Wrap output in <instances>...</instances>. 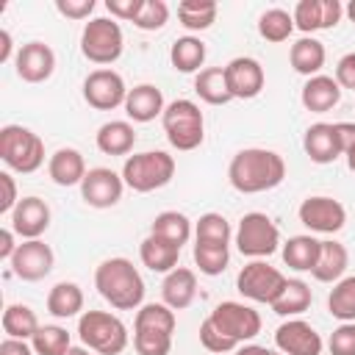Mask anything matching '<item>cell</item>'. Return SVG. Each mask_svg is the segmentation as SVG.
Listing matches in <instances>:
<instances>
[{"label": "cell", "mask_w": 355, "mask_h": 355, "mask_svg": "<svg viewBox=\"0 0 355 355\" xmlns=\"http://www.w3.org/2000/svg\"><path fill=\"white\" fill-rule=\"evenodd\" d=\"M14 239H17V233H14L11 227H3V230H0V261H6V263L14 258V252H17V247H19Z\"/></svg>", "instance_id": "f5cc1de1"}, {"label": "cell", "mask_w": 355, "mask_h": 355, "mask_svg": "<svg viewBox=\"0 0 355 355\" xmlns=\"http://www.w3.org/2000/svg\"><path fill=\"white\" fill-rule=\"evenodd\" d=\"M11 266V275H17L19 280L25 283H39L44 280L53 266H55V252L50 244H44L42 239H31V241H22L14 252V258L8 261Z\"/></svg>", "instance_id": "5bb4252c"}, {"label": "cell", "mask_w": 355, "mask_h": 355, "mask_svg": "<svg viewBox=\"0 0 355 355\" xmlns=\"http://www.w3.org/2000/svg\"><path fill=\"white\" fill-rule=\"evenodd\" d=\"M200 344L208 349V352H216V355H225V352H236L239 344L233 338H227L208 316L200 322Z\"/></svg>", "instance_id": "ee69618b"}, {"label": "cell", "mask_w": 355, "mask_h": 355, "mask_svg": "<svg viewBox=\"0 0 355 355\" xmlns=\"http://www.w3.org/2000/svg\"><path fill=\"white\" fill-rule=\"evenodd\" d=\"M139 258L141 263L150 269V272H158V275H169L175 266H178V258H180V247L158 239V236H147L141 239L139 244Z\"/></svg>", "instance_id": "f1b7e54d"}, {"label": "cell", "mask_w": 355, "mask_h": 355, "mask_svg": "<svg viewBox=\"0 0 355 355\" xmlns=\"http://www.w3.org/2000/svg\"><path fill=\"white\" fill-rule=\"evenodd\" d=\"M344 158H347V166H349V172H355V144L344 153Z\"/></svg>", "instance_id": "680465c9"}, {"label": "cell", "mask_w": 355, "mask_h": 355, "mask_svg": "<svg viewBox=\"0 0 355 355\" xmlns=\"http://www.w3.org/2000/svg\"><path fill=\"white\" fill-rule=\"evenodd\" d=\"M286 283H288V277L266 261H247L241 266V272L236 275L239 294L244 300L261 302V305H272L280 297V291L286 288Z\"/></svg>", "instance_id": "30bf717a"}, {"label": "cell", "mask_w": 355, "mask_h": 355, "mask_svg": "<svg viewBox=\"0 0 355 355\" xmlns=\"http://www.w3.org/2000/svg\"><path fill=\"white\" fill-rule=\"evenodd\" d=\"M311 302H313L311 286H308L305 280H300V277H288L286 288L280 291V297H277L269 308H272L277 316H283V319H297L300 313H305V311L311 308Z\"/></svg>", "instance_id": "1f68e13d"}, {"label": "cell", "mask_w": 355, "mask_h": 355, "mask_svg": "<svg viewBox=\"0 0 355 355\" xmlns=\"http://www.w3.org/2000/svg\"><path fill=\"white\" fill-rule=\"evenodd\" d=\"M236 355H283V352H277V349H269V347H261V344H241L239 349H236Z\"/></svg>", "instance_id": "9f6ffc18"}, {"label": "cell", "mask_w": 355, "mask_h": 355, "mask_svg": "<svg viewBox=\"0 0 355 355\" xmlns=\"http://www.w3.org/2000/svg\"><path fill=\"white\" fill-rule=\"evenodd\" d=\"M219 6L214 0H183L178 3V19L186 31H208L216 22Z\"/></svg>", "instance_id": "8d00e7d4"}, {"label": "cell", "mask_w": 355, "mask_h": 355, "mask_svg": "<svg viewBox=\"0 0 355 355\" xmlns=\"http://www.w3.org/2000/svg\"><path fill=\"white\" fill-rule=\"evenodd\" d=\"M205 55H208V50H205V42L200 36H180L169 47V64L186 75H191V72L197 75L200 69H205L202 67Z\"/></svg>", "instance_id": "4dcf8cb0"}, {"label": "cell", "mask_w": 355, "mask_h": 355, "mask_svg": "<svg viewBox=\"0 0 355 355\" xmlns=\"http://www.w3.org/2000/svg\"><path fill=\"white\" fill-rule=\"evenodd\" d=\"M319 247H322L319 239H313L311 233H300V236H291L288 241L280 244V255H283V263L288 269H294V272H311L316 266Z\"/></svg>", "instance_id": "83f0119b"}, {"label": "cell", "mask_w": 355, "mask_h": 355, "mask_svg": "<svg viewBox=\"0 0 355 355\" xmlns=\"http://www.w3.org/2000/svg\"><path fill=\"white\" fill-rule=\"evenodd\" d=\"M0 158L11 172L33 175L44 164V141L31 128L3 125L0 128Z\"/></svg>", "instance_id": "52a82bcc"}, {"label": "cell", "mask_w": 355, "mask_h": 355, "mask_svg": "<svg viewBox=\"0 0 355 355\" xmlns=\"http://www.w3.org/2000/svg\"><path fill=\"white\" fill-rule=\"evenodd\" d=\"M230 239H233V227L216 211H208L194 222V241L200 244H230Z\"/></svg>", "instance_id": "f35d334b"}, {"label": "cell", "mask_w": 355, "mask_h": 355, "mask_svg": "<svg viewBox=\"0 0 355 355\" xmlns=\"http://www.w3.org/2000/svg\"><path fill=\"white\" fill-rule=\"evenodd\" d=\"M94 6V0H55V11L67 19H89Z\"/></svg>", "instance_id": "bcb514c9"}, {"label": "cell", "mask_w": 355, "mask_h": 355, "mask_svg": "<svg viewBox=\"0 0 355 355\" xmlns=\"http://www.w3.org/2000/svg\"><path fill=\"white\" fill-rule=\"evenodd\" d=\"M166 22H169V6L164 0H144L139 14H136V19H133V25L139 31H147V33L161 31Z\"/></svg>", "instance_id": "b9f144b4"}, {"label": "cell", "mask_w": 355, "mask_h": 355, "mask_svg": "<svg viewBox=\"0 0 355 355\" xmlns=\"http://www.w3.org/2000/svg\"><path fill=\"white\" fill-rule=\"evenodd\" d=\"M0 355H36L33 352V347L28 344V341H22V338H3L0 341Z\"/></svg>", "instance_id": "816d5d0a"}, {"label": "cell", "mask_w": 355, "mask_h": 355, "mask_svg": "<svg viewBox=\"0 0 355 355\" xmlns=\"http://www.w3.org/2000/svg\"><path fill=\"white\" fill-rule=\"evenodd\" d=\"M258 33H261V39L280 44L294 33V17L286 8H266L258 17Z\"/></svg>", "instance_id": "74e56055"}, {"label": "cell", "mask_w": 355, "mask_h": 355, "mask_svg": "<svg viewBox=\"0 0 355 355\" xmlns=\"http://www.w3.org/2000/svg\"><path fill=\"white\" fill-rule=\"evenodd\" d=\"M125 114L130 122H153L155 116L164 114L166 103H164V92L155 86V83H139L133 89H128V97H125Z\"/></svg>", "instance_id": "7402d4cb"}, {"label": "cell", "mask_w": 355, "mask_h": 355, "mask_svg": "<svg viewBox=\"0 0 355 355\" xmlns=\"http://www.w3.org/2000/svg\"><path fill=\"white\" fill-rule=\"evenodd\" d=\"M14 72L25 83H44L55 72V53L44 42H28L17 50Z\"/></svg>", "instance_id": "ac0fdd59"}, {"label": "cell", "mask_w": 355, "mask_h": 355, "mask_svg": "<svg viewBox=\"0 0 355 355\" xmlns=\"http://www.w3.org/2000/svg\"><path fill=\"white\" fill-rule=\"evenodd\" d=\"M31 347L36 355H64L72 347V338L61 324H42L31 338Z\"/></svg>", "instance_id": "60d3db41"}, {"label": "cell", "mask_w": 355, "mask_h": 355, "mask_svg": "<svg viewBox=\"0 0 355 355\" xmlns=\"http://www.w3.org/2000/svg\"><path fill=\"white\" fill-rule=\"evenodd\" d=\"M302 150L319 166H327L336 158H341L344 150H341V141H338L336 122H313V125H308V130L302 136Z\"/></svg>", "instance_id": "ffe728a7"}, {"label": "cell", "mask_w": 355, "mask_h": 355, "mask_svg": "<svg viewBox=\"0 0 355 355\" xmlns=\"http://www.w3.org/2000/svg\"><path fill=\"white\" fill-rule=\"evenodd\" d=\"M341 17H344V6L338 0H322V28L324 31L336 28L341 22Z\"/></svg>", "instance_id": "f907efd6"}, {"label": "cell", "mask_w": 355, "mask_h": 355, "mask_svg": "<svg viewBox=\"0 0 355 355\" xmlns=\"http://www.w3.org/2000/svg\"><path fill=\"white\" fill-rule=\"evenodd\" d=\"M233 239H236V250L250 261H263V258H269L280 250V230L261 211L244 214L239 219V227H236Z\"/></svg>", "instance_id": "9c48e42d"}, {"label": "cell", "mask_w": 355, "mask_h": 355, "mask_svg": "<svg viewBox=\"0 0 355 355\" xmlns=\"http://www.w3.org/2000/svg\"><path fill=\"white\" fill-rule=\"evenodd\" d=\"M86 172H89L86 169V161H83L80 150H75V147H58L47 158V175H50V180L55 186H64V189L80 186L83 178H86Z\"/></svg>", "instance_id": "603a6c76"}, {"label": "cell", "mask_w": 355, "mask_h": 355, "mask_svg": "<svg viewBox=\"0 0 355 355\" xmlns=\"http://www.w3.org/2000/svg\"><path fill=\"white\" fill-rule=\"evenodd\" d=\"M294 17V28L302 31L305 36H313L316 31H324L322 28V0H300L291 11Z\"/></svg>", "instance_id": "7bdbcfd3"}, {"label": "cell", "mask_w": 355, "mask_h": 355, "mask_svg": "<svg viewBox=\"0 0 355 355\" xmlns=\"http://www.w3.org/2000/svg\"><path fill=\"white\" fill-rule=\"evenodd\" d=\"M227 180L239 194L272 191L286 180V161L266 147H244L227 164Z\"/></svg>", "instance_id": "6da1fadb"}, {"label": "cell", "mask_w": 355, "mask_h": 355, "mask_svg": "<svg viewBox=\"0 0 355 355\" xmlns=\"http://www.w3.org/2000/svg\"><path fill=\"white\" fill-rule=\"evenodd\" d=\"M17 58V53H14V39H11V33L3 28L0 31V64H8V61H14Z\"/></svg>", "instance_id": "11a10c76"}, {"label": "cell", "mask_w": 355, "mask_h": 355, "mask_svg": "<svg viewBox=\"0 0 355 355\" xmlns=\"http://www.w3.org/2000/svg\"><path fill=\"white\" fill-rule=\"evenodd\" d=\"M78 338L97 355H122L130 344L128 324L111 311H83L78 316Z\"/></svg>", "instance_id": "277c9868"}, {"label": "cell", "mask_w": 355, "mask_h": 355, "mask_svg": "<svg viewBox=\"0 0 355 355\" xmlns=\"http://www.w3.org/2000/svg\"><path fill=\"white\" fill-rule=\"evenodd\" d=\"M194 92L208 105H227L233 100L225 78V67H205L194 75Z\"/></svg>", "instance_id": "d6a6232c"}, {"label": "cell", "mask_w": 355, "mask_h": 355, "mask_svg": "<svg viewBox=\"0 0 355 355\" xmlns=\"http://www.w3.org/2000/svg\"><path fill=\"white\" fill-rule=\"evenodd\" d=\"M336 130H338V141H341V150L347 153V150L355 144V122H336Z\"/></svg>", "instance_id": "db71d44e"}, {"label": "cell", "mask_w": 355, "mask_h": 355, "mask_svg": "<svg viewBox=\"0 0 355 355\" xmlns=\"http://www.w3.org/2000/svg\"><path fill=\"white\" fill-rule=\"evenodd\" d=\"M225 78L233 100H252L266 86V72L258 58L252 55H236L225 64Z\"/></svg>", "instance_id": "2e32d148"}, {"label": "cell", "mask_w": 355, "mask_h": 355, "mask_svg": "<svg viewBox=\"0 0 355 355\" xmlns=\"http://www.w3.org/2000/svg\"><path fill=\"white\" fill-rule=\"evenodd\" d=\"M297 216L311 233H324V236H333L347 225V208L327 194L305 197L297 208Z\"/></svg>", "instance_id": "4fadbf2b"}, {"label": "cell", "mask_w": 355, "mask_h": 355, "mask_svg": "<svg viewBox=\"0 0 355 355\" xmlns=\"http://www.w3.org/2000/svg\"><path fill=\"white\" fill-rule=\"evenodd\" d=\"M327 311L338 322H355V275H344L327 294Z\"/></svg>", "instance_id": "d590c367"}, {"label": "cell", "mask_w": 355, "mask_h": 355, "mask_svg": "<svg viewBox=\"0 0 355 355\" xmlns=\"http://www.w3.org/2000/svg\"><path fill=\"white\" fill-rule=\"evenodd\" d=\"M197 297V275L194 269L175 266L169 275H164L161 283V302L169 305L172 311H186Z\"/></svg>", "instance_id": "cb8c5ba5"}, {"label": "cell", "mask_w": 355, "mask_h": 355, "mask_svg": "<svg viewBox=\"0 0 355 355\" xmlns=\"http://www.w3.org/2000/svg\"><path fill=\"white\" fill-rule=\"evenodd\" d=\"M125 191V180L119 172L108 169V166H94L86 172L83 183H80V197L89 208H114L122 200Z\"/></svg>", "instance_id": "9a60e30c"}, {"label": "cell", "mask_w": 355, "mask_h": 355, "mask_svg": "<svg viewBox=\"0 0 355 355\" xmlns=\"http://www.w3.org/2000/svg\"><path fill=\"white\" fill-rule=\"evenodd\" d=\"M44 305H47V313L55 316V319L80 316V311H83V288L78 283H72V280H61L47 291Z\"/></svg>", "instance_id": "f546056e"}, {"label": "cell", "mask_w": 355, "mask_h": 355, "mask_svg": "<svg viewBox=\"0 0 355 355\" xmlns=\"http://www.w3.org/2000/svg\"><path fill=\"white\" fill-rule=\"evenodd\" d=\"M191 255H194L197 269H200L205 277L222 275V272L227 269V263H230V247H227V244H200V241H194Z\"/></svg>", "instance_id": "ab89813d"}, {"label": "cell", "mask_w": 355, "mask_h": 355, "mask_svg": "<svg viewBox=\"0 0 355 355\" xmlns=\"http://www.w3.org/2000/svg\"><path fill=\"white\" fill-rule=\"evenodd\" d=\"M0 189H3V194H0V214L3 216H11V211L19 202V197H17V180H14L11 172H0Z\"/></svg>", "instance_id": "7dc6e473"}, {"label": "cell", "mask_w": 355, "mask_h": 355, "mask_svg": "<svg viewBox=\"0 0 355 355\" xmlns=\"http://www.w3.org/2000/svg\"><path fill=\"white\" fill-rule=\"evenodd\" d=\"M144 0H105V8L111 14V19H125V22H133L139 8H141Z\"/></svg>", "instance_id": "c3c4849f"}, {"label": "cell", "mask_w": 355, "mask_h": 355, "mask_svg": "<svg viewBox=\"0 0 355 355\" xmlns=\"http://www.w3.org/2000/svg\"><path fill=\"white\" fill-rule=\"evenodd\" d=\"M39 319H36V311L31 305H22V302H11L6 305L3 311V333L8 338H22V341H31L39 330Z\"/></svg>", "instance_id": "e575fe53"}, {"label": "cell", "mask_w": 355, "mask_h": 355, "mask_svg": "<svg viewBox=\"0 0 355 355\" xmlns=\"http://www.w3.org/2000/svg\"><path fill=\"white\" fill-rule=\"evenodd\" d=\"M341 92L344 89L336 83L333 75H313V78H308L302 83L300 103L311 114H327L341 103Z\"/></svg>", "instance_id": "44dd1931"}, {"label": "cell", "mask_w": 355, "mask_h": 355, "mask_svg": "<svg viewBox=\"0 0 355 355\" xmlns=\"http://www.w3.org/2000/svg\"><path fill=\"white\" fill-rule=\"evenodd\" d=\"M94 288L114 311H139L144 305V277L133 261L116 255L105 258L94 269Z\"/></svg>", "instance_id": "7a4b0ae2"}, {"label": "cell", "mask_w": 355, "mask_h": 355, "mask_svg": "<svg viewBox=\"0 0 355 355\" xmlns=\"http://www.w3.org/2000/svg\"><path fill=\"white\" fill-rule=\"evenodd\" d=\"M50 219H53L50 205L42 197H22L8 216V227L22 241H31V239H42V233L50 227Z\"/></svg>", "instance_id": "d6986e66"}, {"label": "cell", "mask_w": 355, "mask_h": 355, "mask_svg": "<svg viewBox=\"0 0 355 355\" xmlns=\"http://www.w3.org/2000/svg\"><path fill=\"white\" fill-rule=\"evenodd\" d=\"M275 349L283 355H322L324 341L316 327L305 319H286L275 330Z\"/></svg>", "instance_id": "e0dca14e"}, {"label": "cell", "mask_w": 355, "mask_h": 355, "mask_svg": "<svg viewBox=\"0 0 355 355\" xmlns=\"http://www.w3.org/2000/svg\"><path fill=\"white\" fill-rule=\"evenodd\" d=\"M178 316L164 302H144L133 319V349L136 355H169Z\"/></svg>", "instance_id": "3957f363"}, {"label": "cell", "mask_w": 355, "mask_h": 355, "mask_svg": "<svg viewBox=\"0 0 355 355\" xmlns=\"http://www.w3.org/2000/svg\"><path fill=\"white\" fill-rule=\"evenodd\" d=\"M330 355H355V322H341L327 338Z\"/></svg>", "instance_id": "f6af8a7d"}, {"label": "cell", "mask_w": 355, "mask_h": 355, "mask_svg": "<svg viewBox=\"0 0 355 355\" xmlns=\"http://www.w3.org/2000/svg\"><path fill=\"white\" fill-rule=\"evenodd\" d=\"M161 125H164L166 141L180 153L197 150L205 139V116H202L200 105L186 97L166 103V108L161 114Z\"/></svg>", "instance_id": "5b68a950"}, {"label": "cell", "mask_w": 355, "mask_h": 355, "mask_svg": "<svg viewBox=\"0 0 355 355\" xmlns=\"http://www.w3.org/2000/svg\"><path fill=\"white\" fill-rule=\"evenodd\" d=\"M119 175H122L128 189H133L139 194H147V191L164 189L175 178V158L164 150L133 153V155L125 158Z\"/></svg>", "instance_id": "8992f818"}, {"label": "cell", "mask_w": 355, "mask_h": 355, "mask_svg": "<svg viewBox=\"0 0 355 355\" xmlns=\"http://www.w3.org/2000/svg\"><path fill=\"white\" fill-rule=\"evenodd\" d=\"M344 14H347V17H349V19L355 22V0H349V3L344 6Z\"/></svg>", "instance_id": "91938a15"}, {"label": "cell", "mask_w": 355, "mask_h": 355, "mask_svg": "<svg viewBox=\"0 0 355 355\" xmlns=\"http://www.w3.org/2000/svg\"><path fill=\"white\" fill-rule=\"evenodd\" d=\"M125 97H128L125 78L111 67L92 69L83 78V100L94 111H114V108L125 105Z\"/></svg>", "instance_id": "7c38bea8"}, {"label": "cell", "mask_w": 355, "mask_h": 355, "mask_svg": "<svg viewBox=\"0 0 355 355\" xmlns=\"http://www.w3.org/2000/svg\"><path fill=\"white\" fill-rule=\"evenodd\" d=\"M208 319L227 336V338H233L239 347L241 344H250L258 333H261V313L252 308V305H244V302H236V300H225V302H219L211 313H208Z\"/></svg>", "instance_id": "8fae6325"}, {"label": "cell", "mask_w": 355, "mask_h": 355, "mask_svg": "<svg viewBox=\"0 0 355 355\" xmlns=\"http://www.w3.org/2000/svg\"><path fill=\"white\" fill-rule=\"evenodd\" d=\"M94 144L103 155H130L136 144V130L130 119H111L97 128Z\"/></svg>", "instance_id": "d4e9b609"}, {"label": "cell", "mask_w": 355, "mask_h": 355, "mask_svg": "<svg viewBox=\"0 0 355 355\" xmlns=\"http://www.w3.org/2000/svg\"><path fill=\"white\" fill-rule=\"evenodd\" d=\"M347 266H349L347 247L341 241H336V239H324L322 247H319V258H316V266L311 269V275L319 283H338L344 277Z\"/></svg>", "instance_id": "484cf974"}, {"label": "cell", "mask_w": 355, "mask_h": 355, "mask_svg": "<svg viewBox=\"0 0 355 355\" xmlns=\"http://www.w3.org/2000/svg\"><path fill=\"white\" fill-rule=\"evenodd\" d=\"M125 50V36H122V28L116 19L111 17H94L83 25L80 31V53L86 61L97 64L100 69L119 61Z\"/></svg>", "instance_id": "ba28073f"}, {"label": "cell", "mask_w": 355, "mask_h": 355, "mask_svg": "<svg viewBox=\"0 0 355 355\" xmlns=\"http://www.w3.org/2000/svg\"><path fill=\"white\" fill-rule=\"evenodd\" d=\"M324 58H327V50L319 39L313 36H300L291 50H288V61L294 67V72L305 75V78H313V75H322V67H324Z\"/></svg>", "instance_id": "4316f807"}, {"label": "cell", "mask_w": 355, "mask_h": 355, "mask_svg": "<svg viewBox=\"0 0 355 355\" xmlns=\"http://www.w3.org/2000/svg\"><path fill=\"white\" fill-rule=\"evenodd\" d=\"M64 355H94V352H92L89 347H83V344H80V347H75V344H72V347H69Z\"/></svg>", "instance_id": "6f0895ef"}, {"label": "cell", "mask_w": 355, "mask_h": 355, "mask_svg": "<svg viewBox=\"0 0 355 355\" xmlns=\"http://www.w3.org/2000/svg\"><path fill=\"white\" fill-rule=\"evenodd\" d=\"M333 78H336V83H338L341 89H352V92H355V53H347V55L338 58Z\"/></svg>", "instance_id": "681fc988"}, {"label": "cell", "mask_w": 355, "mask_h": 355, "mask_svg": "<svg viewBox=\"0 0 355 355\" xmlns=\"http://www.w3.org/2000/svg\"><path fill=\"white\" fill-rule=\"evenodd\" d=\"M150 233L164 239V241H169V244H175V247H183L194 236V225L183 211H161L153 219Z\"/></svg>", "instance_id": "836d02e7"}]
</instances>
